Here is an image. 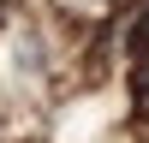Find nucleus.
<instances>
[{
	"instance_id": "obj_1",
	"label": "nucleus",
	"mask_w": 149,
	"mask_h": 143,
	"mask_svg": "<svg viewBox=\"0 0 149 143\" xmlns=\"http://www.w3.org/2000/svg\"><path fill=\"white\" fill-rule=\"evenodd\" d=\"M131 95H137V107L149 113V60H143L137 72H131Z\"/></svg>"
},
{
	"instance_id": "obj_2",
	"label": "nucleus",
	"mask_w": 149,
	"mask_h": 143,
	"mask_svg": "<svg viewBox=\"0 0 149 143\" xmlns=\"http://www.w3.org/2000/svg\"><path fill=\"white\" fill-rule=\"evenodd\" d=\"M131 42H137V48H149V6L137 12V30H131Z\"/></svg>"
},
{
	"instance_id": "obj_3",
	"label": "nucleus",
	"mask_w": 149,
	"mask_h": 143,
	"mask_svg": "<svg viewBox=\"0 0 149 143\" xmlns=\"http://www.w3.org/2000/svg\"><path fill=\"white\" fill-rule=\"evenodd\" d=\"M6 6H12V0H0V12H6Z\"/></svg>"
}]
</instances>
